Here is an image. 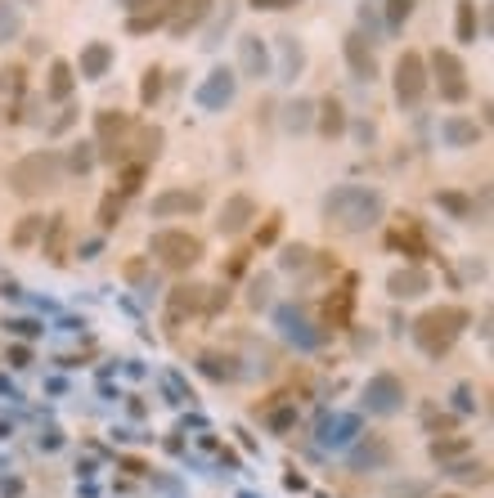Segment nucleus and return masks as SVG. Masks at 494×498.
I'll use <instances>...</instances> for the list:
<instances>
[{
    "label": "nucleus",
    "instance_id": "obj_1",
    "mask_svg": "<svg viewBox=\"0 0 494 498\" xmlns=\"http://www.w3.org/2000/svg\"><path fill=\"white\" fill-rule=\"evenodd\" d=\"M63 184V157L54 148H41V153H27L9 166V189L18 198H45Z\"/></svg>",
    "mask_w": 494,
    "mask_h": 498
},
{
    "label": "nucleus",
    "instance_id": "obj_22",
    "mask_svg": "<svg viewBox=\"0 0 494 498\" xmlns=\"http://www.w3.org/2000/svg\"><path fill=\"white\" fill-rule=\"evenodd\" d=\"M459 41H477V5L459 0Z\"/></svg>",
    "mask_w": 494,
    "mask_h": 498
},
{
    "label": "nucleus",
    "instance_id": "obj_6",
    "mask_svg": "<svg viewBox=\"0 0 494 498\" xmlns=\"http://www.w3.org/2000/svg\"><path fill=\"white\" fill-rule=\"evenodd\" d=\"M432 68H436V81H441V99L445 103H463L472 94L468 72H463V63H459V54H454V50H436L432 54Z\"/></svg>",
    "mask_w": 494,
    "mask_h": 498
},
{
    "label": "nucleus",
    "instance_id": "obj_19",
    "mask_svg": "<svg viewBox=\"0 0 494 498\" xmlns=\"http://www.w3.org/2000/svg\"><path fill=\"white\" fill-rule=\"evenodd\" d=\"M121 207H126V198H121V194H103V203H99V229H117Z\"/></svg>",
    "mask_w": 494,
    "mask_h": 498
},
{
    "label": "nucleus",
    "instance_id": "obj_31",
    "mask_svg": "<svg viewBox=\"0 0 494 498\" xmlns=\"http://www.w3.org/2000/svg\"><path fill=\"white\" fill-rule=\"evenodd\" d=\"M445 498H459V494H445Z\"/></svg>",
    "mask_w": 494,
    "mask_h": 498
},
{
    "label": "nucleus",
    "instance_id": "obj_26",
    "mask_svg": "<svg viewBox=\"0 0 494 498\" xmlns=\"http://www.w3.org/2000/svg\"><path fill=\"white\" fill-rule=\"evenodd\" d=\"M279 229H283V216H279V212H274L270 220H265V229H261V234H256V243H261V247H270V243H274V238H279Z\"/></svg>",
    "mask_w": 494,
    "mask_h": 498
},
{
    "label": "nucleus",
    "instance_id": "obj_17",
    "mask_svg": "<svg viewBox=\"0 0 494 498\" xmlns=\"http://www.w3.org/2000/svg\"><path fill=\"white\" fill-rule=\"evenodd\" d=\"M319 112H324V117H319V135L337 139L341 130H346V108H341L337 99H324V103H319Z\"/></svg>",
    "mask_w": 494,
    "mask_h": 498
},
{
    "label": "nucleus",
    "instance_id": "obj_30",
    "mask_svg": "<svg viewBox=\"0 0 494 498\" xmlns=\"http://www.w3.org/2000/svg\"><path fill=\"white\" fill-rule=\"evenodd\" d=\"M306 256H310V252H306V247H292V252H288V256H283V265H306Z\"/></svg>",
    "mask_w": 494,
    "mask_h": 498
},
{
    "label": "nucleus",
    "instance_id": "obj_28",
    "mask_svg": "<svg viewBox=\"0 0 494 498\" xmlns=\"http://www.w3.org/2000/svg\"><path fill=\"white\" fill-rule=\"evenodd\" d=\"M441 203L450 207L454 216H472V207H468V198H459V194H441Z\"/></svg>",
    "mask_w": 494,
    "mask_h": 498
},
{
    "label": "nucleus",
    "instance_id": "obj_15",
    "mask_svg": "<svg viewBox=\"0 0 494 498\" xmlns=\"http://www.w3.org/2000/svg\"><path fill=\"white\" fill-rule=\"evenodd\" d=\"M194 314V310H203V287H176V292H171V301H167V323H180V314Z\"/></svg>",
    "mask_w": 494,
    "mask_h": 498
},
{
    "label": "nucleus",
    "instance_id": "obj_4",
    "mask_svg": "<svg viewBox=\"0 0 494 498\" xmlns=\"http://www.w3.org/2000/svg\"><path fill=\"white\" fill-rule=\"evenodd\" d=\"M153 256L167 265V270H194L198 261H203V238H194L189 229H162V234H153Z\"/></svg>",
    "mask_w": 494,
    "mask_h": 498
},
{
    "label": "nucleus",
    "instance_id": "obj_5",
    "mask_svg": "<svg viewBox=\"0 0 494 498\" xmlns=\"http://www.w3.org/2000/svg\"><path fill=\"white\" fill-rule=\"evenodd\" d=\"M427 94V59L418 50H404L400 59H395V99L404 103V108H418Z\"/></svg>",
    "mask_w": 494,
    "mask_h": 498
},
{
    "label": "nucleus",
    "instance_id": "obj_14",
    "mask_svg": "<svg viewBox=\"0 0 494 498\" xmlns=\"http://www.w3.org/2000/svg\"><path fill=\"white\" fill-rule=\"evenodd\" d=\"M144 175H148V162H139V157L117 162V189H112V194H121V198L139 194V189H144Z\"/></svg>",
    "mask_w": 494,
    "mask_h": 498
},
{
    "label": "nucleus",
    "instance_id": "obj_29",
    "mask_svg": "<svg viewBox=\"0 0 494 498\" xmlns=\"http://www.w3.org/2000/svg\"><path fill=\"white\" fill-rule=\"evenodd\" d=\"M297 5V0H252V9H288Z\"/></svg>",
    "mask_w": 494,
    "mask_h": 498
},
{
    "label": "nucleus",
    "instance_id": "obj_10",
    "mask_svg": "<svg viewBox=\"0 0 494 498\" xmlns=\"http://www.w3.org/2000/svg\"><path fill=\"white\" fill-rule=\"evenodd\" d=\"M386 247L404 252L409 261H423V256H427V243H423V229H418V216H404V225L386 234Z\"/></svg>",
    "mask_w": 494,
    "mask_h": 498
},
{
    "label": "nucleus",
    "instance_id": "obj_20",
    "mask_svg": "<svg viewBox=\"0 0 494 498\" xmlns=\"http://www.w3.org/2000/svg\"><path fill=\"white\" fill-rule=\"evenodd\" d=\"M108 59H112L108 45H90V50L81 54V72H85V76H99L103 68H108Z\"/></svg>",
    "mask_w": 494,
    "mask_h": 498
},
{
    "label": "nucleus",
    "instance_id": "obj_16",
    "mask_svg": "<svg viewBox=\"0 0 494 498\" xmlns=\"http://www.w3.org/2000/svg\"><path fill=\"white\" fill-rule=\"evenodd\" d=\"M386 292L400 296V301H404V296H423L427 292V274L423 270H395L391 279H386Z\"/></svg>",
    "mask_w": 494,
    "mask_h": 498
},
{
    "label": "nucleus",
    "instance_id": "obj_23",
    "mask_svg": "<svg viewBox=\"0 0 494 498\" xmlns=\"http://www.w3.org/2000/svg\"><path fill=\"white\" fill-rule=\"evenodd\" d=\"M157 94H162V72H157V68H148V72H144V85H139V99H144V103H153Z\"/></svg>",
    "mask_w": 494,
    "mask_h": 498
},
{
    "label": "nucleus",
    "instance_id": "obj_25",
    "mask_svg": "<svg viewBox=\"0 0 494 498\" xmlns=\"http://www.w3.org/2000/svg\"><path fill=\"white\" fill-rule=\"evenodd\" d=\"M409 14H414V0H386V18H391L395 27H400Z\"/></svg>",
    "mask_w": 494,
    "mask_h": 498
},
{
    "label": "nucleus",
    "instance_id": "obj_9",
    "mask_svg": "<svg viewBox=\"0 0 494 498\" xmlns=\"http://www.w3.org/2000/svg\"><path fill=\"white\" fill-rule=\"evenodd\" d=\"M350 310H355V279H346L337 287V292L324 301V319H328V328H350Z\"/></svg>",
    "mask_w": 494,
    "mask_h": 498
},
{
    "label": "nucleus",
    "instance_id": "obj_11",
    "mask_svg": "<svg viewBox=\"0 0 494 498\" xmlns=\"http://www.w3.org/2000/svg\"><path fill=\"white\" fill-rule=\"evenodd\" d=\"M68 238H72L68 216H50V220H45V238H41V247H45V256H50L54 265L68 261Z\"/></svg>",
    "mask_w": 494,
    "mask_h": 498
},
{
    "label": "nucleus",
    "instance_id": "obj_13",
    "mask_svg": "<svg viewBox=\"0 0 494 498\" xmlns=\"http://www.w3.org/2000/svg\"><path fill=\"white\" fill-rule=\"evenodd\" d=\"M72 85H77L72 63H68V59H54V63H50V81H45V99L68 103V99H72Z\"/></svg>",
    "mask_w": 494,
    "mask_h": 498
},
{
    "label": "nucleus",
    "instance_id": "obj_8",
    "mask_svg": "<svg viewBox=\"0 0 494 498\" xmlns=\"http://www.w3.org/2000/svg\"><path fill=\"white\" fill-rule=\"evenodd\" d=\"M203 203L207 198L198 189H171V194L153 198V216H194V212H203Z\"/></svg>",
    "mask_w": 494,
    "mask_h": 498
},
{
    "label": "nucleus",
    "instance_id": "obj_18",
    "mask_svg": "<svg viewBox=\"0 0 494 498\" xmlns=\"http://www.w3.org/2000/svg\"><path fill=\"white\" fill-rule=\"evenodd\" d=\"M41 234H45V216H23L14 225V234H9V243H14V247H32Z\"/></svg>",
    "mask_w": 494,
    "mask_h": 498
},
{
    "label": "nucleus",
    "instance_id": "obj_24",
    "mask_svg": "<svg viewBox=\"0 0 494 498\" xmlns=\"http://www.w3.org/2000/svg\"><path fill=\"white\" fill-rule=\"evenodd\" d=\"M68 166L77 171V175H85V171L94 166V153H90V144H77V148H72V157H68Z\"/></svg>",
    "mask_w": 494,
    "mask_h": 498
},
{
    "label": "nucleus",
    "instance_id": "obj_3",
    "mask_svg": "<svg viewBox=\"0 0 494 498\" xmlns=\"http://www.w3.org/2000/svg\"><path fill=\"white\" fill-rule=\"evenodd\" d=\"M328 225L337 220V229H364L382 216V198L368 194V189H337V194L324 203Z\"/></svg>",
    "mask_w": 494,
    "mask_h": 498
},
{
    "label": "nucleus",
    "instance_id": "obj_2",
    "mask_svg": "<svg viewBox=\"0 0 494 498\" xmlns=\"http://www.w3.org/2000/svg\"><path fill=\"white\" fill-rule=\"evenodd\" d=\"M463 328H468V310H463V305H436V310L418 314L414 341L427 350V355H445V350L459 341Z\"/></svg>",
    "mask_w": 494,
    "mask_h": 498
},
{
    "label": "nucleus",
    "instance_id": "obj_12",
    "mask_svg": "<svg viewBox=\"0 0 494 498\" xmlns=\"http://www.w3.org/2000/svg\"><path fill=\"white\" fill-rule=\"evenodd\" d=\"M346 59H350V72H355L359 81H373L377 76V59H373V50H368V41L359 32L346 36Z\"/></svg>",
    "mask_w": 494,
    "mask_h": 498
},
{
    "label": "nucleus",
    "instance_id": "obj_21",
    "mask_svg": "<svg viewBox=\"0 0 494 498\" xmlns=\"http://www.w3.org/2000/svg\"><path fill=\"white\" fill-rule=\"evenodd\" d=\"M0 90L5 94H23L27 90V68L23 63H9V68L0 72Z\"/></svg>",
    "mask_w": 494,
    "mask_h": 498
},
{
    "label": "nucleus",
    "instance_id": "obj_27",
    "mask_svg": "<svg viewBox=\"0 0 494 498\" xmlns=\"http://www.w3.org/2000/svg\"><path fill=\"white\" fill-rule=\"evenodd\" d=\"M463 449H468V440H436L432 454L436 458H454V454H463Z\"/></svg>",
    "mask_w": 494,
    "mask_h": 498
},
{
    "label": "nucleus",
    "instance_id": "obj_7",
    "mask_svg": "<svg viewBox=\"0 0 494 498\" xmlns=\"http://www.w3.org/2000/svg\"><path fill=\"white\" fill-rule=\"evenodd\" d=\"M256 216V203H252V194H234L230 203L221 207V220H216V229H221L225 238H234V234H243L247 229V220Z\"/></svg>",
    "mask_w": 494,
    "mask_h": 498
}]
</instances>
